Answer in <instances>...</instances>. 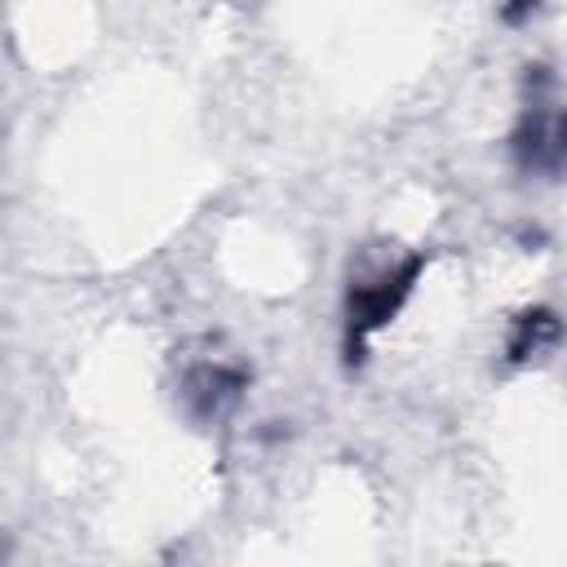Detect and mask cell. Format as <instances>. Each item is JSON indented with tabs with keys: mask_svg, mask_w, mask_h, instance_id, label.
<instances>
[{
	"mask_svg": "<svg viewBox=\"0 0 567 567\" xmlns=\"http://www.w3.org/2000/svg\"><path fill=\"white\" fill-rule=\"evenodd\" d=\"M421 270H425V257L421 252H408L399 261H385V266L350 279L346 306H341V354H346L350 368H359L363 354H368V346H372V337L385 323H394V315L412 297Z\"/></svg>",
	"mask_w": 567,
	"mask_h": 567,
	"instance_id": "7a4b0ae2",
	"label": "cell"
},
{
	"mask_svg": "<svg viewBox=\"0 0 567 567\" xmlns=\"http://www.w3.org/2000/svg\"><path fill=\"white\" fill-rule=\"evenodd\" d=\"M509 155L523 177H567V97L549 66H527L523 111L509 133Z\"/></svg>",
	"mask_w": 567,
	"mask_h": 567,
	"instance_id": "6da1fadb",
	"label": "cell"
},
{
	"mask_svg": "<svg viewBox=\"0 0 567 567\" xmlns=\"http://www.w3.org/2000/svg\"><path fill=\"white\" fill-rule=\"evenodd\" d=\"M558 341V319H554V310H523L518 319H514V332H509V341H505V354H509V363H527V359H536L540 350H549Z\"/></svg>",
	"mask_w": 567,
	"mask_h": 567,
	"instance_id": "3957f363",
	"label": "cell"
}]
</instances>
